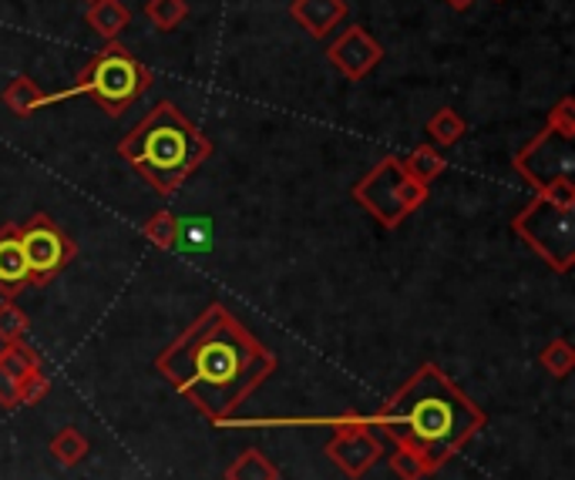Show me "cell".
Listing matches in <instances>:
<instances>
[{
	"instance_id": "6da1fadb",
	"label": "cell",
	"mask_w": 575,
	"mask_h": 480,
	"mask_svg": "<svg viewBox=\"0 0 575 480\" xmlns=\"http://www.w3.org/2000/svg\"><path fill=\"white\" fill-rule=\"evenodd\" d=\"M155 367L203 414L223 421L276 370V357L216 303L162 350Z\"/></svg>"
},
{
	"instance_id": "7a4b0ae2",
	"label": "cell",
	"mask_w": 575,
	"mask_h": 480,
	"mask_svg": "<svg viewBox=\"0 0 575 480\" xmlns=\"http://www.w3.org/2000/svg\"><path fill=\"white\" fill-rule=\"evenodd\" d=\"M380 427L414 450L427 470L444 463L475 430H481V410L447 380L437 367H421L377 417Z\"/></svg>"
},
{
	"instance_id": "3957f363",
	"label": "cell",
	"mask_w": 575,
	"mask_h": 480,
	"mask_svg": "<svg viewBox=\"0 0 575 480\" xmlns=\"http://www.w3.org/2000/svg\"><path fill=\"white\" fill-rule=\"evenodd\" d=\"M118 155L159 195H172L213 159V142L172 101H159L118 142Z\"/></svg>"
},
{
	"instance_id": "277c9868",
	"label": "cell",
	"mask_w": 575,
	"mask_h": 480,
	"mask_svg": "<svg viewBox=\"0 0 575 480\" xmlns=\"http://www.w3.org/2000/svg\"><path fill=\"white\" fill-rule=\"evenodd\" d=\"M152 88V72L118 41H105V47L82 67L72 88L51 91V105L68 98H91L108 118H121L145 91Z\"/></svg>"
},
{
	"instance_id": "5b68a950",
	"label": "cell",
	"mask_w": 575,
	"mask_h": 480,
	"mask_svg": "<svg viewBox=\"0 0 575 480\" xmlns=\"http://www.w3.org/2000/svg\"><path fill=\"white\" fill-rule=\"evenodd\" d=\"M350 195L383 229H398L414 209H421L427 201V185L411 178L401 159L388 155L350 188Z\"/></svg>"
},
{
	"instance_id": "8992f818",
	"label": "cell",
	"mask_w": 575,
	"mask_h": 480,
	"mask_svg": "<svg viewBox=\"0 0 575 480\" xmlns=\"http://www.w3.org/2000/svg\"><path fill=\"white\" fill-rule=\"evenodd\" d=\"M516 172L535 188V195L575 209V142L565 134L545 124V131L516 155Z\"/></svg>"
},
{
	"instance_id": "52a82bcc",
	"label": "cell",
	"mask_w": 575,
	"mask_h": 480,
	"mask_svg": "<svg viewBox=\"0 0 575 480\" xmlns=\"http://www.w3.org/2000/svg\"><path fill=\"white\" fill-rule=\"evenodd\" d=\"M572 212L568 205H558L545 195H535L532 205L516 216L511 229L516 236H522L555 272H568L575 262V226H572Z\"/></svg>"
},
{
	"instance_id": "ba28073f",
	"label": "cell",
	"mask_w": 575,
	"mask_h": 480,
	"mask_svg": "<svg viewBox=\"0 0 575 480\" xmlns=\"http://www.w3.org/2000/svg\"><path fill=\"white\" fill-rule=\"evenodd\" d=\"M21 229V249L28 259V272H31V286H44L51 283L57 272L68 265L78 255V246L57 229V222L44 212L31 216Z\"/></svg>"
},
{
	"instance_id": "9c48e42d",
	"label": "cell",
	"mask_w": 575,
	"mask_h": 480,
	"mask_svg": "<svg viewBox=\"0 0 575 480\" xmlns=\"http://www.w3.org/2000/svg\"><path fill=\"white\" fill-rule=\"evenodd\" d=\"M327 61L337 67V72L347 81H360L367 78L373 67L383 61V47L373 41V34L367 28H347L330 47H327Z\"/></svg>"
},
{
	"instance_id": "30bf717a",
	"label": "cell",
	"mask_w": 575,
	"mask_h": 480,
	"mask_svg": "<svg viewBox=\"0 0 575 480\" xmlns=\"http://www.w3.org/2000/svg\"><path fill=\"white\" fill-rule=\"evenodd\" d=\"M347 0H290V18L316 41L334 34L337 24L347 18Z\"/></svg>"
},
{
	"instance_id": "8fae6325",
	"label": "cell",
	"mask_w": 575,
	"mask_h": 480,
	"mask_svg": "<svg viewBox=\"0 0 575 480\" xmlns=\"http://www.w3.org/2000/svg\"><path fill=\"white\" fill-rule=\"evenodd\" d=\"M24 286H31V272L21 249V229L4 226L0 229V293L18 296Z\"/></svg>"
},
{
	"instance_id": "7c38bea8",
	"label": "cell",
	"mask_w": 575,
	"mask_h": 480,
	"mask_svg": "<svg viewBox=\"0 0 575 480\" xmlns=\"http://www.w3.org/2000/svg\"><path fill=\"white\" fill-rule=\"evenodd\" d=\"M327 454L347 470V473H364L373 460H377V454H380V447H377V440L373 437H367L364 434V427H357V430H347V434H340L330 447H327Z\"/></svg>"
},
{
	"instance_id": "4fadbf2b",
	"label": "cell",
	"mask_w": 575,
	"mask_h": 480,
	"mask_svg": "<svg viewBox=\"0 0 575 480\" xmlns=\"http://www.w3.org/2000/svg\"><path fill=\"white\" fill-rule=\"evenodd\" d=\"M0 101H4V108H8L11 114L31 118L34 111H41V108L51 105V91H44L31 75H18V78H11V85L4 88Z\"/></svg>"
},
{
	"instance_id": "5bb4252c",
	"label": "cell",
	"mask_w": 575,
	"mask_h": 480,
	"mask_svg": "<svg viewBox=\"0 0 575 480\" xmlns=\"http://www.w3.org/2000/svg\"><path fill=\"white\" fill-rule=\"evenodd\" d=\"M85 24L105 37V41H118V34L132 24V11H128L121 0H91L88 4V14H85Z\"/></svg>"
},
{
	"instance_id": "9a60e30c",
	"label": "cell",
	"mask_w": 575,
	"mask_h": 480,
	"mask_svg": "<svg viewBox=\"0 0 575 480\" xmlns=\"http://www.w3.org/2000/svg\"><path fill=\"white\" fill-rule=\"evenodd\" d=\"M427 139L434 149H452L458 145L465 134H468V121L455 111V108H437L431 118H427Z\"/></svg>"
},
{
	"instance_id": "2e32d148",
	"label": "cell",
	"mask_w": 575,
	"mask_h": 480,
	"mask_svg": "<svg viewBox=\"0 0 575 480\" xmlns=\"http://www.w3.org/2000/svg\"><path fill=\"white\" fill-rule=\"evenodd\" d=\"M404 162V168H408V175L411 178H417L421 185H431L441 172H444V155H441V149H434L431 142L427 145H417L408 159H401Z\"/></svg>"
},
{
	"instance_id": "e0dca14e",
	"label": "cell",
	"mask_w": 575,
	"mask_h": 480,
	"mask_svg": "<svg viewBox=\"0 0 575 480\" xmlns=\"http://www.w3.org/2000/svg\"><path fill=\"white\" fill-rule=\"evenodd\" d=\"M0 370L11 373L14 380H24V377L37 373V353L28 347L24 339H14V342H8L4 350H0Z\"/></svg>"
},
{
	"instance_id": "ac0fdd59",
	"label": "cell",
	"mask_w": 575,
	"mask_h": 480,
	"mask_svg": "<svg viewBox=\"0 0 575 480\" xmlns=\"http://www.w3.org/2000/svg\"><path fill=\"white\" fill-rule=\"evenodd\" d=\"M145 18L155 24V31L169 34V31H175L188 18V0H149Z\"/></svg>"
},
{
	"instance_id": "d6986e66",
	"label": "cell",
	"mask_w": 575,
	"mask_h": 480,
	"mask_svg": "<svg viewBox=\"0 0 575 480\" xmlns=\"http://www.w3.org/2000/svg\"><path fill=\"white\" fill-rule=\"evenodd\" d=\"M226 480H276L273 463L260 450H246L226 473Z\"/></svg>"
},
{
	"instance_id": "ffe728a7",
	"label": "cell",
	"mask_w": 575,
	"mask_h": 480,
	"mask_svg": "<svg viewBox=\"0 0 575 480\" xmlns=\"http://www.w3.org/2000/svg\"><path fill=\"white\" fill-rule=\"evenodd\" d=\"M85 450H88V444H85V437H82L75 427L61 430V434L51 440V454H54V457H57V463H64V467L78 463V460L85 457Z\"/></svg>"
},
{
	"instance_id": "44dd1931",
	"label": "cell",
	"mask_w": 575,
	"mask_h": 480,
	"mask_svg": "<svg viewBox=\"0 0 575 480\" xmlns=\"http://www.w3.org/2000/svg\"><path fill=\"white\" fill-rule=\"evenodd\" d=\"M542 367L552 373V377H568V370L575 367V350L568 339H552L549 347L542 350Z\"/></svg>"
},
{
	"instance_id": "7402d4cb",
	"label": "cell",
	"mask_w": 575,
	"mask_h": 480,
	"mask_svg": "<svg viewBox=\"0 0 575 480\" xmlns=\"http://www.w3.org/2000/svg\"><path fill=\"white\" fill-rule=\"evenodd\" d=\"M175 249H188V252H206L209 249V222L203 219H185L175 229Z\"/></svg>"
},
{
	"instance_id": "603a6c76",
	"label": "cell",
	"mask_w": 575,
	"mask_h": 480,
	"mask_svg": "<svg viewBox=\"0 0 575 480\" xmlns=\"http://www.w3.org/2000/svg\"><path fill=\"white\" fill-rule=\"evenodd\" d=\"M175 229H178V219L172 212H155L142 232L155 249H175Z\"/></svg>"
},
{
	"instance_id": "cb8c5ba5",
	"label": "cell",
	"mask_w": 575,
	"mask_h": 480,
	"mask_svg": "<svg viewBox=\"0 0 575 480\" xmlns=\"http://www.w3.org/2000/svg\"><path fill=\"white\" fill-rule=\"evenodd\" d=\"M24 332H28V316L11 299H4L0 303V339L14 342V339H24Z\"/></svg>"
},
{
	"instance_id": "d4e9b609",
	"label": "cell",
	"mask_w": 575,
	"mask_h": 480,
	"mask_svg": "<svg viewBox=\"0 0 575 480\" xmlns=\"http://www.w3.org/2000/svg\"><path fill=\"white\" fill-rule=\"evenodd\" d=\"M549 128L565 134V139H575V98L572 95L558 98V105L549 111Z\"/></svg>"
},
{
	"instance_id": "484cf974",
	"label": "cell",
	"mask_w": 575,
	"mask_h": 480,
	"mask_svg": "<svg viewBox=\"0 0 575 480\" xmlns=\"http://www.w3.org/2000/svg\"><path fill=\"white\" fill-rule=\"evenodd\" d=\"M391 463H394V470H398L404 480H421L424 473H431V470H427V463H424V460H421L414 450H404V447L398 450V457H394Z\"/></svg>"
},
{
	"instance_id": "4316f807",
	"label": "cell",
	"mask_w": 575,
	"mask_h": 480,
	"mask_svg": "<svg viewBox=\"0 0 575 480\" xmlns=\"http://www.w3.org/2000/svg\"><path fill=\"white\" fill-rule=\"evenodd\" d=\"M44 393H47V377L31 373V377L21 380V403H37Z\"/></svg>"
},
{
	"instance_id": "83f0119b",
	"label": "cell",
	"mask_w": 575,
	"mask_h": 480,
	"mask_svg": "<svg viewBox=\"0 0 575 480\" xmlns=\"http://www.w3.org/2000/svg\"><path fill=\"white\" fill-rule=\"evenodd\" d=\"M0 403H4V406H18L21 403V380H14L4 370H0Z\"/></svg>"
},
{
	"instance_id": "f1b7e54d",
	"label": "cell",
	"mask_w": 575,
	"mask_h": 480,
	"mask_svg": "<svg viewBox=\"0 0 575 480\" xmlns=\"http://www.w3.org/2000/svg\"><path fill=\"white\" fill-rule=\"evenodd\" d=\"M444 4L452 8V11H458V14H468L478 4V0H444Z\"/></svg>"
},
{
	"instance_id": "f546056e",
	"label": "cell",
	"mask_w": 575,
	"mask_h": 480,
	"mask_svg": "<svg viewBox=\"0 0 575 480\" xmlns=\"http://www.w3.org/2000/svg\"><path fill=\"white\" fill-rule=\"evenodd\" d=\"M495 4H501V0H495Z\"/></svg>"
},
{
	"instance_id": "4dcf8cb0",
	"label": "cell",
	"mask_w": 575,
	"mask_h": 480,
	"mask_svg": "<svg viewBox=\"0 0 575 480\" xmlns=\"http://www.w3.org/2000/svg\"><path fill=\"white\" fill-rule=\"evenodd\" d=\"M88 4H91V0H88Z\"/></svg>"
}]
</instances>
